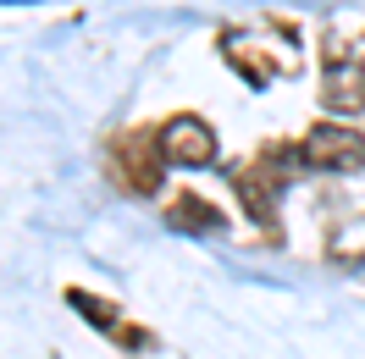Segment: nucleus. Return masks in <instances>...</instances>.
Instances as JSON below:
<instances>
[{
    "instance_id": "obj_1",
    "label": "nucleus",
    "mask_w": 365,
    "mask_h": 359,
    "mask_svg": "<svg viewBox=\"0 0 365 359\" xmlns=\"http://www.w3.org/2000/svg\"><path fill=\"white\" fill-rule=\"evenodd\" d=\"M155 150L166 166H182V172H194V166H210L216 160V133H210L200 116H172L166 128H160Z\"/></svg>"
},
{
    "instance_id": "obj_2",
    "label": "nucleus",
    "mask_w": 365,
    "mask_h": 359,
    "mask_svg": "<svg viewBox=\"0 0 365 359\" xmlns=\"http://www.w3.org/2000/svg\"><path fill=\"white\" fill-rule=\"evenodd\" d=\"M304 160L316 172H360L365 166V138L354 128H338V122H321L304 133Z\"/></svg>"
},
{
    "instance_id": "obj_3",
    "label": "nucleus",
    "mask_w": 365,
    "mask_h": 359,
    "mask_svg": "<svg viewBox=\"0 0 365 359\" xmlns=\"http://www.w3.org/2000/svg\"><path fill=\"white\" fill-rule=\"evenodd\" d=\"M321 100H327V111H338V116L365 111V67L354 56H332L321 67Z\"/></svg>"
},
{
    "instance_id": "obj_4",
    "label": "nucleus",
    "mask_w": 365,
    "mask_h": 359,
    "mask_svg": "<svg viewBox=\"0 0 365 359\" xmlns=\"http://www.w3.org/2000/svg\"><path fill=\"white\" fill-rule=\"evenodd\" d=\"M172 227H178V232H216V227H222V216H216V204L182 194V199L172 204Z\"/></svg>"
},
{
    "instance_id": "obj_5",
    "label": "nucleus",
    "mask_w": 365,
    "mask_h": 359,
    "mask_svg": "<svg viewBox=\"0 0 365 359\" xmlns=\"http://www.w3.org/2000/svg\"><path fill=\"white\" fill-rule=\"evenodd\" d=\"M72 304H78V310H89L94 326H111V310H106V304H94L89 293H72Z\"/></svg>"
}]
</instances>
